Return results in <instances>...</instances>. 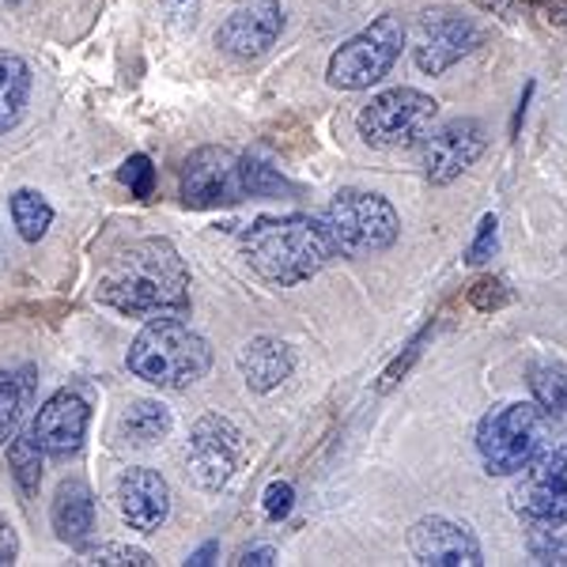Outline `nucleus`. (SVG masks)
I'll return each mask as SVG.
<instances>
[{
  "label": "nucleus",
  "instance_id": "f257e3e1",
  "mask_svg": "<svg viewBox=\"0 0 567 567\" xmlns=\"http://www.w3.org/2000/svg\"><path fill=\"white\" fill-rule=\"evenodd\" d=\"M95 299L130 318L186 315L189 269L171 239H141L106 265L95 284Z\"/></svg>",
  "mask_w": 567,
  "mask_h": 567
},
{
  "label": "nucleus",
  "instance_id": "f03ea898",
  "mask_svg": "<svg viewBox=\"0 0 567 567\" xmlns=\"http://www.w3.org/2000/svg\"><path fill=\"white\" fill-rule=\"evenodd\" d=\"M337 254L329 227L310 216H261L243 231V258L265 284L296 288L326 269Z\"/></svg>",
  "mask_w": 567,
  "mask_h": 567
},
{
  "label": "nucleus",
  "instance_id": "7ed1b4c3",
  "mask_svg": "<svg viewBox=\"0 0 567 567\" xmlns=\"http://www.w3.org/2000/svg\"><path fill=\"white\" fill-rule=\"evenodd\" d=\"M125 363L148 386L186 390L213 368V349H208L205 337L194 333L186 322H178V315H159L136 333Z\"/></svg>",
  "mask_w": 567,
  "mask_h": 567
},
{
  "label": "nucleus",
  "instance_id": "20e7f679",
  "mask_svg": "<svg viewBox=\"0 0 567 567\" xmlns=\"http://www.w3.org/2000/svg\"><path fill=\"white\" fill-rule=\"evenodd\" d=\"M329 239L349 258H371L398 243L401 216L382 194L371 189H341L326 208Z\"/></svg>",
  "mask_w": 567,
  "mask_h": 567
},
{
  "label": "nucleus",
  "instance_id": "39448f33",
  "mask_svg": "<svg viewBox=\"0 0 567 567\" xmlns=\"http://www.w3.org/2000/svg\"><path fill=\"white\" fill-rule=\"evenodd\" d=\"M545 435L548 427L542 405L515 401V405L492 409L477 427V451L484 473H492V477H515V473H523L529 458L542 451Z\"/></svg>",
  "mask_w": 567,
  "mask_h": 567
},
{
  "label": "nucleus",
  "instance_id": "423d86ee",
  "mask_svg": "<svg viewBox=\"0 0 567 567\" xmlns=\"http://www.w3.org/2000/svg\"><path fill=\"white\" fill-rule=\"evenodd\" d=\"M511 511L523 529H560L567 526V432L542 443L529 458L523 481L511 488Z\"/></svg>",
  "mask_w": 567,
  "mask_h": 567
},
{
  "label": "nucleus",
  "instance_id": "0eeeda50",
  "mask_svg": "<svg viewBox=\"0 0 567 567\" xmlns=\"http://www.w3.org/2000/svg\"><path fill=\"white\" fill-rule=\"evenodd\" d=\"M401 50H405V23H401V16H379L371 27L352 34V39L329 58L326 80L341 91H363V87L379 84L382 76H390Z\"/></svg>",
  "mask_w": 567,
  "mask_h": 567
},
{
  "label": "nucleus",
  "instance_id": "6e6552de",
  "mask_svg": "<svg viewBox=\"0 0 567 567\" xmlns=\"http://www.w3.org/2000/svg\"><path fill=\"white\" fill-rule=\"evenodd\" d=\"M439 103L432 95L416 87H390L374 95L368 106L360 110V136L371 148H401L424 136L435 122Z\"/></svg>",
  "mask_w": 567,
  "mask_h": 567
},
{
  "label": "nucleus",
  "instance_id": "1a4fd4ad",
  "mask_svg": "<svg viewBox=\"0 0 567 567\" xmlns=\"http://www.w3.org/2000/svg\"><path fill=\"white\" fill-rule=\"evenodd\" d=\"M243 451H246V443H243L239 427L227 416L208 413V416H200L194 424V432H189V446H186L189 473H194V481L205 492H216L235 477V470H239V462H243Z\"/></svg>",
  "mask_w": 567,
  "mask_h": 567
},
{
  "label": "nucleus",
  "instance_id": "9d476101",
  "mask_svg": "<svg viewBox=\"0 0 567 567\" xmlns=\"http://www.w3.org/2000/svg\"><path fill=\"white\" fill-rule=\"evenodd\" d=\"M243 197L239 155L205 144L182 163V200L189 208H227L239 205Z\"/></svg>",
  "mask_w": 567,
  "mask_h": 567
},
{
  "label": "nucleus",
  "instance_id": "9b49d317",
  "mask_svg": "<svg viewBox=\"0 0 567 567\" xmlns=\"http://www.w3.org/2000/svg\"><path fill=\"white\" fill-rule=\"evenodd\" d=\"M481 45V31L473 20L451 12V8H432V12L420 16L416 23V45L413 58L416 69L427 76H439L451 65H458L465 53H473Z\"/></svg>",
  "mask_w": 567,
  "mask_h": 567
},
{
  "label": "nucleus",
  "instance_id": "f8f14e48",
  "mask_svg": "<svg viewBox=\"0 0 567 567\" xmlns=\"http://www.w3.org/2000/svg\"><path fill=\"white\" fill-rule=\"evenodd\" d=\"M484 148H488V136H484V125L473 122V117H458V122H446L443 130H435L424 141V152H420V163H424V178L432 186H451L462 171H470L473 163L481 159Z\"/></svg>",
  "mask_w": 567,
  "mask_h": 567
},
{
  "label": "nucleus",
  "instance_id": "ddd939ff",
  "mask_svg": "<svg viewBox=\"0 0 567 567\" xmlns=\"http://www.w3.org/2000/svg\"><path fill=\"white\" fill-rule=\"evenodd\" d=\"M91 424V401L80 390H58L50 401L34 413L31 439L50 458H69L84 446Z\"/></svg>",
  "mask_w": 567,
  "mask_h": 567
},
{
  "label": "nucleus",
  "instance_id": "4468645a",
  "mask_svg": "<svg viewBox=\"0 0 567 567\" xmlns=\"http://www.w3.org/2000/svg\"><path fill=\"white\" fill-rule=\"evenodd\" d=\"M284 31V8L280 0H250L235 8L216 31V45L239 61H254L272 50V42Z\"/></svg>",
  "mask_w": 567,
  "mask_h": 567
},
{
  "label": "nucleus",
  "instance_id": "2eb2a0df",
  "mask_svg": "<svg viewBox=\"0 0 567 567\" xmlns=\"http://www.w3.org/2000/svg\"><path fill=\"white\" fill-rule=\"evenodd\" d=\"M409 553L424 567H481V542L470 526L451 518H420L409 529Z\"/></svg>",
  "mask_w": 567,
  "mask_h": 567
},
{
  "label": "nucleus",
  "instance_id": "dca6fc26",
  "mask_svg": "<svg viewBox=\"0 0 567 567\" xmlns=\"http://www.w3.org/2000/svg\"><path fill=\"white\" fill-rule=\"evenodd\" d=\"M117 511L133 529L141 534H155L171 515V488L167 481L159 477L155 470H144V465H133L117 477Z\"/></svg>",
  "mask_w": 567,
  "mask_h": 567
},
{
  "label": "nucleus",
  "instance_id": "f3484780",
  "mask_svg": "<svg viewBox=\"0 0 567 567\" xmlns=\"http://www.w3.org/2000/svg\"><path fill=\"white\" fill-rule=\"evenodd\" d=\"M50 523H53L58 542L80 548L91 537V529H95V492L76 477L61 481L58 496H53V507H50Z\"/></svg>",
  "mask_w": 567,
  "mask_h": 567
},
{
  "label": "nucleus",
  "instance_id": "a211bd4d",
  "mask_svg": "<svg viewBox=\"0 0 567 567\" xmlns=\"http://www.w3.org/2000/svg\"><path fill=\"white\" fill-rule=\"evenodd\" d=\"M239 368H243L246 386L258 390V393H269L291 374V368H296V355H291L288 344L277 341V337H258V341H250L243 349Z\"/></svg>",
  "mask_w": 567,
  "mask_h": 567
},
{
  "label": "nucleus",
  "instance_id": "6ab92c4d",
  "mask_svg": "<svg viewBox=\"0 0 567 567\" xmlns=\"http://www.w3.org/2000/svg\"><path fill=\"white\" fill-rule=\"evenodd\" d=\"M171 427H175V416H171L167 405L133 401L130 413L117 420V439H122V446H133V451H152L171 435Z\"/></svg>",
  "mask_w": 567,
  "mask_h": 567
},
{
  "label": "nucleus",
  "instance_id": "aec40b11",
  "mask_svg": "<svg viewBox=\"0 0 567 567\" xmlns=\"http://www.w3.org/2000/svg\"><path fill=\"white\" fill-rule=\"evenodd\" d=\"M31 99V69L20 53H0V133H12L23 122Z\"/></svg>",
  "mask_w": 567,
  "mask_h": 567
},
{
  "label": "nucleus",
  "instance_id": "412c9836",
  "mask_svg": "<svg viewBox=\"0 0 567 567\" xmlns=\"http://www.w3.org/2000/svg\"><path fill=\"white\" fill-rule=\"evenodd\" d=\"M12 219L27 243H39L53 224V208H50V200L42 194H34V189H20V194L12 197Z\"/></svg>",
  "mask_w": 567,
  "mask_h": 567
},
{
  "label": "nucleus",
  "instance_id": "4be33fe9",
  "mask_svg": "<svg viewBox=\"0 0 567 567\" xmlns=\"http://www.w3.org/2000/svg\"><path fill=\"white\" fill-rule=\"evenodd\" d=\"M8 465H12V477L20 484L23 496H34L42 484V451L31 435H12V451H8Z\"/></svg>",
  "mask_w": 567,
  "mask_h": 567
},
{
  "label": "nucleus",
  "instance_id": "5701e85b",
  "mask_svg": "<svg viewBox=\"0 0 567 567\" xmlns=\"http://www.w3.org/2000/svg\"><path fill=\"white\" fill-rule=\"evenodd\" d=\"M529 386H534V398L545 413H553V416L567 413V371L564 368L542 363V368L529 371Z\"/></svg>",
  "mask_w": 567,
  "mask_h": 567
},
{
  "label": "nucleus",
  "instance_id": "b1692460",
  "mask_svg": "<svg viewBox=\"0 0 567 567\" xmlns=\"http://www.w3.org/2000/svg\"><path fill=\"white\" fill-rule=\"evenodd\" d=\"M239 175H243V194L246 197H280V194H291V186L284 182L277 171L265 167L261 159H239Z\"/></svg>",
  "mask_w": 567,
  "mask_h": 567
},
{
  "label": "nucleus",
  "instance_id": "393cba45",
  "mask_svg": "<svg viewBox=\"0 0 567 567\" xmlns=\"http://www.w3.org/2000/svg\"><path fill=\"white\" fill-rule=\"evenodd\" d=\"M23 413V386L16 382V374L0 371V446L16 435Z\"/></svg>",
  "mask_w": 567,
  "mask_h": 567
},
{
  "label": "nucleus",
  "instance_id": "a878e982",
  "mask_svg": "<svg viewBox=\"0 0 567 567\" xmlns=\"http://www.w3.org/2000/svg\"><path fill=\"white\" fill-rule=\"evenodd\" d=\"M84 556H87V564H103V567H148L152 564V556L133 545H99Z\"/></svg>",
  "mask_w": 567,
  "mask_h": 567
},
{
  "label": "nucleus",
  "instance_id": "bb28decb",
  "mask_svg": "<svg viewBox=\"0 0 567 567\" xmlns=\"http://www.w3.org/2000/svg\"><path fill=\"white\" fill-rule=\"evenodd\" d=\"M122 182L133 189L136 200H148L152 197V186H155V167L148 155H130L122 167Z\"/></svg>",
  "mask_w": 567,
  "mask_h": 567
},
{
  "label": "nucleus",
  "instance_id": "cd10ccee",
  "mask_svg": "<svg viewBox=\"0 0 567 567\" xmlns=\"http://www.w3.org/2000/svg\"><path fill=\"white\" fill-rule=\"evenodd\" d=\"M507 288H503V280L496 277H484L477 280L470 288V303L481 310V315H492V310H499V307H507Z\"/></svg>",
  "mask_w": 567,
  "mask_h": 567
},
{
  "label": "nucleus",
  "instance_id": "c85d7f7f",
  "mask_svg": "<svg viewBox=\"0 0 567 567\" xmlns=\"http://www.w3.org/2000/svg\"><path fill=\"white\" fill-rule=\"evenodd\" d=\"M496 231H499V219L496 216H484L481 227H477V239H473L470 254H465V261L470 265H484L496 254Z\"/></svg>",
  "mask_w": 567,
  "mask_h": 567
},
{
  "label": "nucleus",
  "instance_id": "c756f323",
  "mask_svg": "<svg viewBox=\"0 0 567 567\" xmlns=\"http://www.w3.org/2000/svg\"><path fill=\"white\" fill-rule=\"evenodd\" d=\"M291 503H296V488H291L288 481H272L269 488H265V515H269L272 523L291 515Z\"/></svg>",
  "mask_w": 567,
  "mask_h": 567
},
{
  "label": "nucleus",
  "instance_id": "7c9ffc66",
  "mask_svg": "<svg viewBox=\"0 0 567 567\" xmlns=\"http://www.w3.org/2000/svg\"><path fill=\"white\" fill-rule=\"evenodd\" d=\"M16 560H20V534L0 515V567H12Z\"/></svg>",
  "mask_w": 567,
  "mask_h": 567
},
{
  "label": "nucleus",
  "instance_id": "2f4dec72",
  "mask_svg": "<svg viewBox=\"0 0 567 567\" xmlns=\"http://www.w3.org/2000/svg\"><path fill=\"white\" fill-rule=\"evenodd\" d=\"M235 564H243V567H269V564H277V548H269V545L250 548V553H243Z\"/></svg>",
  "mask_w": 567,
  "mask_h": 567
},
{
  "label": "nucleus",
  "instance_id": "473e14b6",
  "mask_svg": "<svg viewBox=\"0 0 567 567\" xmlns=\"http://www.w3.org/2000/svg\"><path fill=\"white\" fill-rule=\"evenodd\" d=\"M545 20L567 27V0H545Z\"/></svg>",
  "mask_w": 567,
  "mask_h": 567
},
{
  "label": "nucleus",
  "instance_id": "72a5a7b5",
  "mask_svg": "<svg viewBox=\"0 0 567 567\" xmlns=\"http://www.w3.org/2000/svg\"><path fill=\"white\" fill-rule=\"evenodd\" d=\"M216 553H219V545H216V542H208L205 548H197V553L189 556L186 564H189V567H205V564H213V556H216Z\"/></svg>",
  "mask_w": 567,
  "mask_h": 567
},
{
  "label": "nucleus",
  "instance_id": "f704fd0d",
  "mask_svg": "<svg viewBox=\"0 0 567 567\" xmlns=\"http://www.w3.org/2000/svg\"><path fill=\"white\" fill-rule=\"evenodd\" d=\"M477 4L484 8V12H492V16H507L511 8H515V0H477Z\"/></svg>",
  "mask_w": 567,
  "mask_h": 567
},
{
  "label": "nucleus",
  "instance_id": "c9c22d12",
  "mask_svg": "<svg viewBox=\"0 0 567 567\" xmlns=\"http://www.w3.org/2000/svg\"><path fill=\"white\" fill-rule=\"evenodd\" d=\"M8 4H16V0H8Z\"/></svg>",
  "mask_w": 567,
  "mask_h": 567
}]
</instances>
